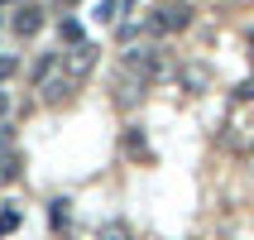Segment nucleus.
<instances>
[{
  "instance_id": "f257e3e1",
  "label": "nucleus",
  "mask_w": 254,
  "mask_h": 240,
  "mask_svg": "<svg viewBox=\"0 0 254 240\" xmlns=\"http://www.w3.org/2000/svg\"><path fill=\"white\" fill-rule=\"evenodd\" d=\"M29 82H34V91H39L48 106H63V101L72 96V77L67 68H63V53H39L34 63H29Z\"/></svg>"
},
{
  "instance_id": "f03ea898",
  "label": "nucleus",
  "mask_w": 254,
  "mask_h": 240,
  "mask_svg": "<svg viewBox=\"0 0 254 240\" xmlns=\"http://www.w3.org/2000/svg\"><path fill=\"white\" fill-rule=\"evenodd\" d=\"M120 68L144 77V82H163L173 77V63H168V48H158V43H129L125 58H120Z\"/></svg>"
},
{
  "instance_id": "7ed1b4c3",
  "label": "nucleus",
  "mask_w": 254,
  "mask_h": 240,
  "mask_svg": "<svg viewBox=\"0 0 254 240\" xmlns=\"http://www.w3.org/2000/svg\"><path fill=\"white\" fill-rule=\"evenodd\" d=\"M178 86H183L187 96H206V91H211V63L187 58L183 68H178Z\"/></svg>"
},
{
  "instance_id": "20e7f679",
  "label": "nucleus",
  "mask_w": 254,
  "mask_h": 240,
  "mask_svg": "<svg viewBox=\"0 0 254 240\" xmlns=\"http://www.w3.org/2000/svg\"><path fill=\"white\" fill-rule=\"evenodd\" d=\"M192 19H197V10H192V5H183V0H173V5L154 10V34H183Z\"/></svg>"
},
{
  "instance_id": "39448f33",
  "label": "nucleus",
  "mask_w": 254,
  "mask_h": 240,
  "mask_svg": "<svg viewBox=\"0 0 254 240\" xmlns=\"http://www.w3.org/2000/svg\"><path fill=\"white\" fill-rule=\"evenodd\" d=\"M96 58H101V48H96V43H72L67 53H63V68H67V77H72V82H82L86 72L96 68Z\"/></svg>"
},
{
  "instance_id": "423d86ee",
  "label": "nucleus",
  "mask_w": 254,
  "mask_h": 240,
  "mask_svg": "<svg viewBox=\"0 0 254 240\" xmlns=\"http://www.w3.org/2000/svg\"><path fill=\"white\" fill-rule=\"evenodd\" d=\"M120 154L129 159V163H154V149H149V140H144V130L139 125H125V135H120Z\"/></svg>"
},
{
  "instance_id": "0eeeda50",
  "label": "nucleus",
  "mask_w": 254,
  "mask_h": 240,
  "mask_svg": "<svg viewBox=\"0 0 254 240\" xmlns=\"http://www.w3.org/2000/svg\"><path fill=\"white\" fill-rule=\"evenodd\" d=\"M144 91H149V82H144V77H134V72H125V68H120V86H115V106H125V111H129V106H134V101H139Z\"/></svg>"
},
{
  "instance_id": "6e6552de",
  "label": "nucleus",
  "mask_w": 254,
  "mask_h": 240,
  "mask_svg": "<svg viewBox=\"0 0 254 240\" xmlns=\"http://www.w3.org/2000/svg\"><path fill=\"white\" fill-rule=\"evenodd\" d=\"M10 24H14V34H19V39H34V34L43 29V5H19Z\"/></svg>"
},
{
  "instance_id": "1a4fd4ad",
  "label": "nucleus",
  "mask_w": 254,
  "mask_h": 240,
  "mask_svg": "<svg viewBox=\"0 0 254 240\" xmlns=\"http://www.w3.org/2000/svg\"><path fill=\"white\" fill-rule=\"evenodd\" d=\"M10 183H19V154L5 149V154H0V187H10Z\"/></svg>"
},
{
  "instance_id": "9d476101",
  "label": "nucleus",
  "mask_w": 254,
  "mask_h": 240,
  "mask_svg": "<svg viewBox=\"0 0 254 240\" xmlns=\"http://www.w3.org/2000/svg\"><path fill=\"white\" fill-rule=\"evenodd\" d=\"M96 240H134L129 236V226L115 216V221H101V231H96Z\"/></svg>"
},
{
  "instance_id": "9b49d317",
  "label": "nucleus",
  "mask_w": 254,
  "mask_h": 240,
  "mask_svg": "<svg viewBox=\"0 0 254 240\" xmlns=\"http://www.w3.org/2000/svg\"><path fill=\"white\" fill-rule=\"evenodd\" d=\"M58 29H63V39H67V43H86V39H82V24H77L72 14H67V19H63Z\"/></svg>"
},
{
  "instance_id": "f8f14e48",
  "label": "nucleus",
  "mask_w": 254,
  "mask_h": 240,
  "mask_svg": "<svg viewBox=\"0 0 254 240\" xmlns=\"http://www.w3.org/2000/svg\"><path fill=\"white\" fill-rule=\"evenodd\" d=\"M235 101H240V106H245V101H254V77H245V82L235 86Z\"/></svg>"
},
{
  "instance_id": "ddd939ff",
  "label": "nucleus",
  "mask_w": 254,
  "mask_h": 240,
  "mask_svg": "<svg viewBox=\"0 0 254 240\" xmlns=\"http://www.w3.org/2000/svg\"><path fill=\"white\" fill-rule=\"evenodd\" d=\"M14 226H19V212H0V236H10Z\"/></svg>"
},
{
  "instance_id": "4468645a",
  "label": "nucleus",
  "mask_w": 254,
  "mask_h": 240,
  "mask_svg": "<svg viewBox=\"0 0 254 240\" xmlns=\"http://www.w3.org/2000/svg\"><path fill=\"white\" fill-rule=\"evenodd\" d=\"M53 226H67V202H63V197L53 202Z\"/></svg>"
},
{
  "instance_id": "2eb2a0df",
  "label": "nucleus",
  "mask_w": 254,
  "mask_h": 240,
  "mask_svg": "<svg viewBox=\"0 0 254 240\" xmlns=\"http://www.w3.org/2000/svg\"><path fill=\"white\" fill-rule=\"evenodd\" d=\"M14 68H19L14 58H0V82H5V77H14Z\"/></svg>"
},
{
  "instance_id": "dca6fc26",
  "label": "nucleus",
  "mask_w": 254,
  "mask_h": 240,
  "mask_svg": "<svg viewBox=\"0 0 254 240\" xmlns=\"http://www.w3.org/2000/svg\"><path fill=\"white\" fill-rule=\"evenodd\" d=\"M5 149H10V125L0 120V154H5Z\"/></svg>"
},
{
  "instance_id": "f3484780",
  "label": "nucleus",
  "mask_w": 254,
  "mask_h": 240,
  "mask_svg": "<svg viewBox=\"0 0 254 240\" xmlns=\"http://www.w3.org/2000/svg\"><path fill=\"white\" fill-rule=\"evenodd\" d=\"M5 115H10V96H5V91H0V120H5Z\"/></svg>"
},
{
  "instance_id": "a211bd4d",
  "label": "nucleus",
  "mask_w": 254,
  "mask_h": 240,
  "mask_svg": "<svg viewBox=\"0 0 254 240\" xmlns=\"http://www.w3.org/2000/svg\"><path fill=\"white\" fill-rule=\"evenodd\" d=\"M245 48H250V58H254V29H250V34H245Z\"/></svg>"
},
{
  "instance_id": "6ab92c4d",
  "label": "nucleus",
  "mask_w": 254,
  "mask_h": 240,
  "mask_svg": "<svg viewBox=\"0 0 254 240\" xmlns=\"http://www.w3.org/2000/svg\"><path fill=\"white\" fill-rule=\"evenodd\" d=\"M67 5H77V0H67Z\"/></svg>"
},
{
  "instance_id": "aec40b11",
  "label": "nucleus",
  "mask_w": 254,
  "mask_h": 240,
  "mask_svg": "<svg viewBox=\"0 0 254 240\" xmlns=\"http://www.w3.org/2000/svg\"><path fill=\"white\" fill-rule=\"evenodd\" d=\"M0 5H5V0H0Z\"/></svg>"
},
{
  "instance_id": "412c9836",
  "label": "nucleus",
  "mask_w": 254,
  "mask_h": 240,
  "mask_svg": "<svg viewBox=\"0 0 254 240\" xmlns=\"http://www.w3.org/2000/svg\"><path fill=\"white\" fill-rule=\"evenodd\" d=\"M115 5H120V0H115Z\"/></svg>"
}]
</instances>
